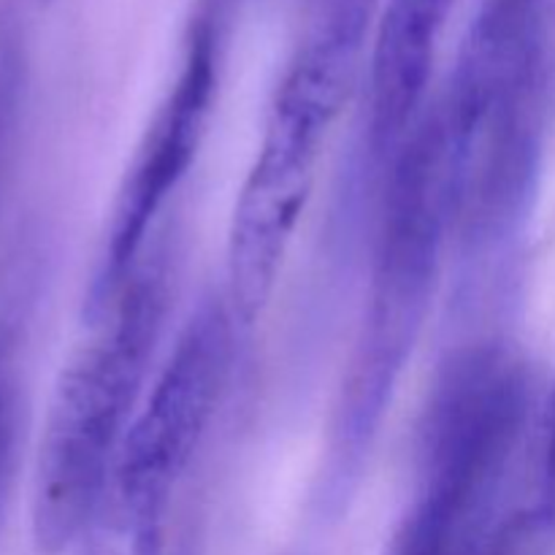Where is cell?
<instances>
[{"label":"cell","mask_w":555,"mask_h":555,"mask_svg":"<svg viewBox=\"0 0 555 555\" xmlns=\"http://www.w3.org/2000/svg\"><path fill=\"white\" fill-rule=\"evenodd\" d=\"M534 423L524 358L469 341L437 369L417 423L415 488L385 555H477Z\"/></svg>","instance_id":"3957f363"},{"label":"cell","mask_w":555,"mask_h":555,"mask_svg":"<svg viewBox=\"0 0 555 555\" xmlns=\"http://www.w3.org/2000/svg\"><path fill=\"white\" fill-rule=\"evenodd\" d=\"M222 43L225 36L220 11L209 5L190 25L177 76L157 103L125 168L87 287V323L101 318L122 291L130 271L150 247L157 217L182 188L204 146L220 92Z\"/></svg>","instance_id":"5b68a950"},{"label":"cell","mask_w":555,"mask_h":555,"mask_svg":"<svg viewBox=\"0 0 555 555\" xmlns=\"http://www.w3.org/2000/svg\"><path fill=\"white\" fill-rule=\"evenodd\" d=\"M238 320L225 293L204 298L179 331L133 417L98 513V537L166 553V520L204 448L233 372Z\"/></svg>","instance_id":"277c9868"},{"label":"cell","mask_w":555,"mask_h":555,"mask_svg":"<svg viewBox=\"0 0 555 555\" xmlns=\"http://www.w3.org/2000/svg\"><path fill=\"white\" fill-rule=\"evenodd\" d=\"M336 119L274 92L228 228L225 298L242 328L253 325L274 296Z\"/></svg>","instance_id":"8992f818"},{"label":"cell","mask_w":555,"mask_h":555,"mask_svg":"<svg viewBox=\"0 0 555 555\" xmlns=\"http://www.w3.org/2000/svg\"><path fill=\"white\" fill-rule=\"evenodd\" d=\"M453 238V157L431 103L390 157L379 198L366 304L331 406L314 504L336 518L356 493L412 361Z\"/></svg>","instance_id":"6da1fadb"},{"label":"cell","mask_w":555,"mask_h":555,"mask_svg":"<svg viewBox=\"0 0 555 555\" xmlns=\"http://www.w3.org/2000/svg\"><path fill=\"white\" fill-rule=\"evenodd\" d=\"M43 3H49V0H43Z\"/></svg>","instance_id":"ba28073f"},{"label":"cell","mask_w":555,"mask_h":555,"mask_svg":"<svg viewBox=\"0 0 555 555\" xmlns=\"http://www.w3.org/2000/svg\"><path fill=\"white\" fill-rule=\"evenodd\" d=\"M5 366L9 363L0 356V507L14 472L16 442H20V390Z\"/></svg>","instance_id":"52a82bcc"},{"label":"cell","mask_w":555,"mask_h":555,"mask_svg":"<svg viewBox=\"0 0 555 555\" xmlns=\"http://www.w3.org/2000/svg\"><path fill=\"white\" fill-rule=\"evenodd\" d=\"M177 287L171 236L146 247L54 383L33 466L38 551L60 555L95 526L114 464L144 401Z\"/></svg>","instance_id":"7a4b0ae2"}]
</instances>
